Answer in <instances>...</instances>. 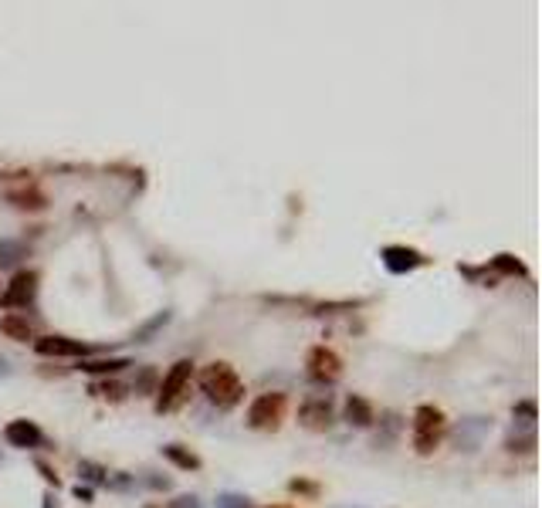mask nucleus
I'll use <instances>...</instances> for the list:
<instances>
[{"label":"nucleus","mask_w":542,"mask_h":508,"mask_svg":"<svg viewBox=\"0 0 542 508\" xmlns=\"http://www.w3.org/2000/svg\"><path fill=\"white\" fill-rule=\"evenodd\" d=\"M299 420H302L308 430H325L332 423V407L329 400H308L302 410H299Z\"/></svg>","instance_id":"nucleus-11"},{"label":"nucleus","mask_w":542,"mask_h":508,"mask_svg":"<svg viewBox=\"0 0 542 508\" xmlns=\"http://www.w3.org/2000/svg\"><path fill=\"white\" fill-rule=\"evenodd\" d=\"M38 471H41V474L48 478V481H55V485H58V474H55V471H51V467H48L44 461H38Z\"/></svg>","instance_id":"nucleus-23"},{"label":"nucleus","mask_w":542,"mask_h":508,"mask_svg":"<svg viewBox=\"0 0 542 508\" xmlns=\"http://www.w3.org/2000/svg\"><path fill=\"white\" fill-rule=\"evenodd\" d=\"M346 420L352 423V427H369L373 423V407H369L363 397H352L346 400Z\"/></svg>","instance_id":"nucleus-12"},{"label":"nucleus","mask_w":542,"mask_h":508,"mask_svg":"<svg viewBox=\"0 0 542 508\" xmlns=\"http://www.w3.org/2000/svg\"><path fill=\"white\" fill-rule=\"evenodd\" d=\"M515 414L525 417V420H536V403H519V407H515Z\"/></svg>","instance_id":"nucleus-22"},{"label":"nucleus","mask_w":542,"mask_h":508,"mask_svg":"<svg viewBox=\"0 0 542 508\" xmlns=\"http://www.w3.org/2000/svg\"><path fill=\"white\" fill-rule=\"evenodd\" d=\"M78 474H82L85 481H92V485H102V481H108L106 471H102L99 464H92V461H82V464H78Z\"/></svg>","instance_id":"nucleus-18"},{"label":"nucleus","mask_w":542,"mask_h":508,"mask_svg":"<svg viewBox=\"0 0 542 508\" xmlns=\"http://www.w3.org/2000/svg\"><path fill=\"white\" fill-rule=\"evenodd\" d=\"M444 430V414L437 407H420L417 417H413V444L420 454H431L437 447V437Z\"/></svg>","instance_id":"nucleus-2"},{"label":"nucleus","mask_w":542,"mask_h":508,"mask_svg":"<svg viewBox=\"0 0 542 508\" xmlns=\"http://www.w3.org/2000/svg\"><path fill=\"white\" fill-rule=\"evenodd\" d=\"M75 498H82V502H88V498H92V488H75Z\"/></svg>","instance_id":"nucleus-24"},{"label":"nucleus","mask_w":542,"mask_h":508,"mask_svg":"<svg viewBox=\"0 0 542 508\" xmlns=\"http://www.w3.org/2000/svg\"><path fill=\"white\" fill-rule=\"evenodd\" d=\"M217 508H251V502H248L244 495H234V491H224V495L217 498Z\"/></svg>","instance_id":"nucleus-20"},{"label":"nucleus","mask_w":542,"mask_h":508,"mask_svg":"<svg viewBox=\"0 0 542 508\" xmlns=\"http://www.w3.org/2000/svg\"><path fill=\"white\" fill-rule=\"evenodd\" d=\"M190 373H194V363L190 359H180L170 366V373L163 376V386H159V397H156V410H170L180 403L187 383H190Z\"/></svg>","instance_id":"nucleus-3"},{"label":"nucleus","mask_w":542,"mask_h":508,"mask_svg":"<svg viewBox=\"0 0 542 508\" xmlns=\"http://www.w3.org/2000/svg\"><path fill=\"white\" fill-rule=\"evenodd\" d=\"M34 295H38V271H17L10 288L3 291V305L7 309H24V305L34 302Z\"/></svg>","instance_id":"nucleus-6"},{"label":"nucleus","mask_w":542,"mask_h":508,"mask_svg":"<svg viewBox=\"0 0 542 508\" xmlns=\"http://www.w3.org/2000/svg\"><path fill=\"white\" fill-rule=\"evenodd\" d=\"M170 319H173V312H159V315H152L150 322H146V326H143V329H136V335H132V339H136V342H150L152 339V332L156 329H163V326H166V322H170Z\"/></svg>","instance_id":"nucleus-15"},{"label":"nucleus","mask_w":542,"mask_h":508,"mask_svg":"<svg viewBox=\"0 0 542 508\" xmlns=\"http://www.w3.org/2000/svg\"><path fill=\"white\" fill-rule=\"evenodd\" d=\"M200 390H204L207 400L217 403L220 410L234 407V403L244 397V383L238 379L234 366H227V363H211V366L200 373Z\"/></svg>","instance_id":"nucleus-1"},{"label":"nucleus","mask_w":542,"mask_h":508,"mask_svg":"<svg viewBox=\"0 0 542 508\" xmlns=\"http://www.w3.org/2000/svg\"><path fill=\"white\" fill-rule=\"evenodd\" d=\"M383 265L390 268L393 275H404V271H413L417 265H424V258H420L413 247H400V244H390V247H383Z\"/></svg>","instance_id":"nucleus-10"},{"label":"nucleus","mask_w":542,"mask_h":508,"mask_svg":"<svg viewBox=\"0 0 542 508\" xmlns=\"http://www.w3.org/2000/svg\"><path fill=\"white\" fill-rule=\"evenodd\" d=\"M0 376H10V366H7V359L0 356Z\"/></svg>","instance_id":"nucleus-25"},{"label":"nucleus","mask_w":542,"mask_h":508,"mask_svg":"<svg viewBox=\"0 0 542 508\" xmlns=\"http://www.w3.org/2000/svg\"><path fill=\"white\" fill-rule=\"evenodd\" d=\"M170 508H200V498H194V495H180Z\"/></svg>","instance_id":"nucleus-21"},{"label":"nucleus","mask_w":542,"mask_h":508,"mask_svg":"<svg viewBox=\"0 0 542 508\" xmlns=\"http://www.w3.org/2000/svg\"><path fill=\"white\" fill-rule=\"evenodd\" d=\"M44 508H58V505H55V495H51V491L44 495Z\"/></svg>","instance_id":"nucleus-26"},{"label":"nucleus","mask_w":542,"mask_h":508,"mask_svg":"<svg viewBox=\"0 0 542 508\" xmlns=\"http://www.w3.org/2000/svg\"><path fill=\"white\" fill-rule=\"evenodd\" d=\"M34 349L41 356H88L92 346L78 342V339H65V335H44L34 342Z\"/></svg>","instance_id":"nucleus-8"},{"label":"nucleus","mask_w":542,"mask_h":508,"mask_svg":"<svg viewBox=\"0 0 542 508\" xmlns=\"http://www.w3.org/2000/svg\"><path fill=\"white\" fill-rule=\"evenodd\" d=\"M488 430H492V420L488 417H464L461 423H457V430H455L457 451L475 454L478 447H481V441L488 437Z\"/></svg>","instance_id":"nucleus-5"},{"label":"nucleus","mask_w":542,"mask_h":508,"mask_svg":"<svg viewBox=\"0 0 542 508\" xmlns=\"http://www.w3.org/2000/svg\"><path fill=\"white\" fill-rule=\"evenodd\" d=\"M492 268H499V271H505V275H522V271H525L512 254H499V258H492Z\"/></svg>","instance_id":"nucleus-19"},{"label":"nucleus","mask_w":542,"mask_h":508,"mask_svg":"<svg viewBox=\"0 0 542 508\" xmlns=\"http://www.w3.org/2000/svg\"><path fill=\"white\" fill-rule=\"evenodd\" d=\"M282 417H285V393H261L251 403V410H248V423L255 430H271V427L282 423Z\"/></svg>","instance_id":"nucleus-4"},{"label":"nucleus","mask_w":542,"mask_h":508,"mask_svg":"<svg viewBox=\"0 0 542 508\" xmlns=\"http://www.w3.org/2000/svg\"><path fill=\"white\" fill-rule=\"evenodd\" d=\"M3 437H7L10 447L31 451V447L41 444V430H38V423H31V420H10V423L3 427Z\"/></svg>","instance_id":"nucleus-9"},{"label":"nucleus","mask_w":542,"mask_h":508,"mask_svg":"<svg viewBox=\"0 0 542 508\" xmlns=\"http://www.w3.org/2000/svg\"><path fill=\"white\" fill-rule=\"evenodd\" d=\"M21 258H24V244L21 241H0V265L10 268V265H17Z\"/></svg>","instance_id":"nucleus-17"},{"label":"nucleus","mask_w":542,"mask_h":508,"mask_svg":"<svg viewBox=\"0 0 542 508\" xmlns=\"http://www.w3.org/2000/svg\"><path fill=\"white\" fill-rule=\"evenodd\" d=\"M0 332L7 339H14V342H27L31 339V326H27V319H21V315H3L0 319Z\"/></svg>","instance_id":"nucleus-13"},{"label":"nucleus","mask_w":542,"mask_h":508,"mask_svg":"<svg viewBox=\"0 0 542 508\" xmlns=\"http://www.w3.org/2000/svg\"><path fill=\"white\" fill-rule=\"evenodd\" d=\"M163 458H170V461H173L176 467H183V471H197V467H200V458L190 454V451H183L180 444H166V447H163Z\"/></svg>","instance_id":"nucleus-14"},{"label":"nucleus","mask_w":542,"mask_h":508,"mask_svg":"<svg viewBox=\"0 0 542 508\" xmlns=\"http://www.w3.org/2000/svg\"><path fill=\"white\" fill-rule=\"evenodd\" d=\"M126 366H129V359H92V363H82L85 373H119Z\"/></svg>","instance_id":"nucleus-16"},{"label":"nucleus","mask_w":542,"mask_h":508,"mask_svg":"<svg viewBox=\"0 0 542 508\" xmlns=\"http://www.w3.org/2000/svg\"><path fill=\"white\" fill-rule=\"evenodd\" d=\"M339 373H343V363H339V356L332 353V349L315 346V349L308 353V376H312V379H319V383H336Z\"/></svg>","instance_id":"nucleus-7"}]
</instances>
